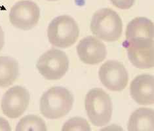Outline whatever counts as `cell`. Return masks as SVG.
I'll use <instances>...</instances> for the list:
<instances>
[{"label":"cell","instance_id":"6da1fadb","mask_svg":"<svg viewBox=\"0 0 154 131\" xmlns=\"http://www.w3.org/2000/svg\"><path fill=\"white\" fill-rule=\"evenodd\" d=\"M74 96L67 89L54 87L47 90L40 99L41 114L47 119H57L64 117L72 110Z\"/></svg>","mask_w":154,"mask_h":131},{"label":"cell","instance_id":"7a4b0ae2","mask_svg":"<svg viewBox=\"0 0 154 131\" xmlns=\"http://www.w3.org/2000/svg\"><path fill=\"white\" fill-rule=\"evenodd\" d=\"M91 30L97 38L106 41H117L122 34V19L112 9H99L94 13L92 17Z\"/></svg>","mask_w":154,"mask_h":131},{"label":"cell","instance_id":"3957f363","mask_svg":"<svg viewBox=\"0 0 154 131\" xmlns=\"http://www.w3.org/2000/svg\"><path fill=\"white\" fill-rule=\"evenodd\" d=\"M79 35L78 24L72 17L67 14L54 18L47 28V37L51 44L61 49L74 45Z\"/></svg>","mask_w":154,"mask_h":131},{"label":"cell","instance_id":"277c9868","mask_svg":"<svg viewBox=\"0 0 154 131\" xmlns=\"http://www.w3.org/2000/svg\"><path fill=\"white\" fill-rule=\"evenodd\" d=\"M87 114L90 121L96 126H104L110 121L113 106L109 94L99 88L91 89L85 100Z\"/></svg>","mask_w":154,"mask_h":131},{"label":"cell","instance_id":"5b68a950","mask_svg":"<svg viewBox=\"0 0 154 131\" xmlns=\"http://www.w3.org/2000/svg\"><path fill=\"white\" fill-rule=\"evenodd\" d=\"M37 68L43 77L47 80L60 79L68 70V58L62 50L51 49L40 56Z\"/></svg>","mask_w":154,"mask_h":131},{"label":"cell","instance_id":"8992f818","mask_svg":"<svg viewBox=\"0 0 154 131\" xmlns=\"http://www.w3.org/2000/svg\"><path fill=\"white\" fill-rule=\"evenodd\" d=\"M40 17L38 5L30 0L16 3L10 10L9 20L13 26L23 30H29L38 24Z\"/></svg>","mask_w":154,"mask_h":131},{"label":"cell","instance_id":"52a82bcc","mask_svg":"<svg viewBox=\"0 0 154 131\" xmlns=\"http://www.w3.org/2000/svg\"><path fill=\"white\" fill-rule=\"evenodd\" d=\"M131 62L139 69H149L153 67V39H134L125 41Z\"/></svg>","mask_w":154,"mask_h":131},{"label":"cell","instance_id":"ba28073f","mask_svg":"<svg viewBox=\"0 0 154 131\" xmlns=\"http://www.w3.org/2000/svg\"><path fill=\"white\" fill-rule=\"evenodd\" d=\"M98 75L103 85L112 91H122L127 87L129 81L126 68L117 60H108L102 64Z\"/></svg>","mask_w":154,"mask_h":131},{"label":"cell","instance_id":"9c48e42d","mask_svg":"<svg viewBox=\"0 0 154 131\" xmlns=\"http://www.w3.org/2000/svg\"><path fill=\"white\" fill-rule=\"evenodd\" d=\"M30 94L21 86H14L4 94L2 100L3 114L11 119H16L23 115L30 102Z\"/></svg>","mask_w":154,"mask_h":131},{"label":"cell","instance_id":"30bf717a","mask_svg":"<svg viewBox=\"0 0 154 131\" xmlns=\"http://www.w3.org/2000/svg\"><path fill=\"white\" fill-rule=\"evenodd\" d=\"M79 59L87 64H98L107 55L106 46L101 41L93 36H88L81 40L77 46Z\"/></svg>","mask_w":154,"mask_h":131},{"label":"cell","instance_id":"8fae6325","mask_svg":"<svg viewBox=\"0 0 154 131\" xmlns=\"http://www.w3.org/2000/svg\"><path fill=\"white\" fill-rule=\"evenodd\" d=\"M153 76L149 74L138 75L130 85V94L133 99L140 105H150L154 102Z\"/></svg>","mask_w":154,"mask_h":131},{"label":"cell","instance_id":"7c38bea8","mask_svg":"<svg viewBox=\"0 0 154 131\" xmlns=\"http://www.w3.org/2000/svg\"><path fill=\"white\" fill-rule=\"evenodd\" d=\"M154 26L152 20L146 17H137L128 24L126 41L134 39H153Z\"/></svg>","mask_w":154,"mask_h":131},{"label":"cell","instance_id":"4fadbf2b","mask_svg":"<svg viewBox=\"0 0 154 131\" xmlns=\"http://www.w3.org/2000/svg\"><path fill=\"white\" fill-rule=\"evenodd\" d=\"M153 110L141 108L135 110L130 116L128 122L129 131H153Z\"/></svg>","mask_w":154,"mask_h":131},{"label":"cell","instance_id":"5bb4252c","mask_svg":"<svg viewBox=\"0 0 154 131\" xmlns=\"http://www.w3.org/2000/svg\"><path fill=\"white\" fill-rule=\"evenodd\" d=\"M19 74V64L15 59L10 56H0V87L11 85Z\"/></svg>","mask_w":154,"mask_h":131},{"label":"cell","instance_id":"9a60e30c","mask_svg":"<svg viewBox=\"0 0 154 131\" xmlns=\"http://www.w3.org/2000/svg\"><path fill=\"white\" fill-rule=\"evenodd\" d=\"M15 130L16 131H46L47 129L45 121L41 117L35 115H28L20 120Z\"/></svg>","mask_w":154,"mask_h":131},{"label":"cell","instance_id":"2e32d148","mask_svg":"<svg viewBox=\"0 0 154 131\" xmlns=\"http://www.w3.org/2000/svg\"><path fill=\"white\" fill-rule=\"evenodd\" d=\"M62 131L91 130V127L86 119L82 117H74L66 122L62 129Z\"/></svg>","mask_w":154,"mask_h":131},{"label":"cell","instance_id":"e0dca14e","mask_svg":"<svg viewBox=\"0 0 154 131\" xmlns=\"http://www.w3.org/2000/svg\"><path fill=\"white\" fill-rule=\"evenodd\" d=\"M109 1L117 8L127 10L133 6L135 0H109Z\"/></svg>","mask_w":154,"mask_h":131},{"label":"cell","instance_id":"ac0fdd59","mask_svg":"<svg viewBox=\"0 0 154 131\" xmlns=\"http://www.w3.org/2000/svg\"><path fill=\"white\" fill-rule=\"evenodd\" d=\"M0 130L2 131H11V128L9 122L3 117H0Z\"/></svg>","mask_w":154,"mask_h":131},{"label":"cell","instance_id":"d6986e66","mask_svg":"<svg viewBox=\"0 0 154 131\" xmlns=\"http://www.w3.org/2000/svg\"><path fill=\"white\" fill-rule=\"evenodd\" d=\"M4 45V32L3 31L2 26H0V50Z\"/></svg>","mask_w":154,"mask_h":131},{"label":"cell","instance_id":"ffe728a7","mask_svg":"<svg viewBox=\"0 0 154 131\" xmlns=\"http://www.w3.org/2000/svg\"><path fill=\"white\" fill-rule=\"evenodd\" d=\"M46 1H48V2H55V1H58V0H46Z\"/></svg>","mask_w":154,"mask_h":131}]
</instances>
